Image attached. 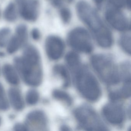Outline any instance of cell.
I'll use <instances>...</instances> for the list:
<instances>
[{
  "instance_id": "cell-29",
  "label": "cell",
  "mask_w": 131,
  "mask_h": 131,
  "mask_svg": "<svg viewBox=\"0 0 131 131\" xmlns=\"http://www.w3.org/2000/svg\"><path fill=\"white\" fill-rule=\"evenodd\" d=\"M14 130L17 131H29L28 128L25 123H17L14 125Z\"/></svg>"
},
{
  "instance_id": "cell-12",
  "label": "cell",
  "mask_w": 131,
  "mask_h": 131,
  "mask_svg": "<svg viewBox=\"0 0 131 131\" xmlns=\"http://www.w3.org/2000/svg\"><path fill=\"white\" fill-rule=\"evenodd\" d=\"M25 123L29 131H43L47 128L48 119L42 110H33L27 115Z\"/></svg>"
},
{
  "instance_id": "cell-32",
  "label": "cell",
  "mask_w": 131,
  "mask_h": 131,
  "mask_svg": "<svg viewBox=\"0 0 131 131\" xmlns=\"http://www.w3.org/2000/svg\"><path fill=\"white\" fill-rule=\"evenodd\" d=\"M61 130L62 131H69L70 130L69 128L66 126L63 125L61 127Z\"/></svg>"
},
{
  "instance_id": "cell-3",
  "label": "cell",
  "mask_w": 131,
  "mask_h": 131,
  "mask_svg": "<svg viewBox=\"0 0 131 131\" xmlns=\"http://www.w3.org/2000/svg\"><path fill=\"white\" fill-rule=\"evenodd\" d=\"M72 70L76 86L82 95L91 102L98 100L101 95V89L93 74L81 64Z\"/></svg>"
},
{
  "instance_id": "cell-27",
  "label": "cell",
  "mask_w": 131,
  "mask_h": 131,
  "mask_svg": "<svg viewBox=\"0 0 131 131\" xmlns=\"http://www.w3.org/2000/svg\"><path fill=\"white\" fill-rule=\"evenodd\" d=\"M74 0H53L52 5L53 7L57 8H61L64 7L66 4L72 3Z\"/></svg>"
},
{
  "instance_id": "cell-33",
  "label": "cell",
  "mask_w": 131,
  "mask_h": 131,
  "mask_svg": "<svg viewBox=\"0 0 131 131\" xmlns=\"http://www.w3.org/2000/svg\"><path fill=\"white\" fill-rule=\"evenodd\" d=\"M1 117H0V125H1Z\"/></svg>"
},
{
  "instance_id": "cell-13",
  "label": "cell",
  "mask_w": 131,
  "mask_h": 131,
  "mask_svg": "<svg viewBox=\"0 0 131 131\" xmlns=\"http://www.w3.org/2000/svg\"><path fill=\"white\" fill-rule=\"evenodd\" d=\"M8 100L13 108L17 111H20L25 107V102L22 93L19 89L11 88L8 92Z\"/></svg>"
},
{
  "instance_id": "cell-6",
  "label": "cell",
  "mask_w": 131,
  "mask_h": 131,
  "mask_svg": "<svg viewBox=\"0 0 131 131\" xmlns=\"http://www.w3.org/2000/svg\"><path fill=\"white\" fill-rule=\"evenodd\" d=\"M67 43L75 50L89 53L93 50L91 35L88 30L82 27L71 30L67 35Z\"/></svg>"
},
{
  "instance_id": "cell-21",
  "label": "cell",
  "mask_w": 131,
  "mask_h": 131,
  "mask_svg": "<svg viewBox=\"0 0 131 131\" xmlns=\"http://www.w3.org/2000/svg\"><path fill=\"white\" fill-rule=\"evenodd\" d=\"M120 78L124 82H131V65L130 63L126 62L122 63L120 67Z\"/></svg>"
},
{
  "instance_id": "cell-10",
  "label": "cell",
  "mask_w": 131,
  "mask_h": 131,
  "mask_svg": "<svg viewBox=\"0 0 131 131\" xmlns=\"http://www.w3.org/2000/svg\"><path fill=\"white\" fill-rule=\"evenodd\" d=\"M46 53L49 59L56 60L61 58L65 49V45L62 38L56 35H49L45 41Z\"/></svg>"
},
{
  "instance_id": "cell-25",
  "label": "cell",
  "mask_w": 131,
  "mask_h": 131,
  "mask_svg": "<svg viewBox=\"0 0 131 131\" xmlns=\"http://www.w3.org/2000/svg\"><path fill=\"white\" fill-rule=\"evenodd\" d=\"M59 14L63 24L66 25L70 23L72 19V14L71 10L69 8L65 6L61 7L59 10Z\"/></svg>"
},
{
  "instance_id": "cell-11",
  "label": "cell",
  "mask_w": 131,
  "mask_h": 131,
  "mask_svg": "<svg viewBox=\"0 0 131 131\" xmlns=\"http://www.w3.org/2000/svg\"><path fill=\"white\" fill-rule=\"evenodd\" d=\"M102 113L106 121L112 125H120L125 119V111L122 106L116 102L112 101L105 105L102 110Z\"/></svg>"
},
{
  "instance_id": "cell-19",
  "label": "cell",
  "mask_w": 131,
  "mask_h": 131,
  "mask_svg": "<svg viewBox=\"0 0 131 131\" xmlns=\"http://www.w3.org/2000/svg\"><path fill=\"white\" fill-rule=\"evenodd\" d=\"M65 59L67 65L72 70L81 64L79 56L75 52H69L66 55Z\"/></svg>"
},
{
  "instance_id": "cell-35",
  "label": "cell",
  "mask_w": 131,
  "mask_h": 131,
  "mask_svg": "<svg viewBox=\"0 0 131 131\" xmlns=\"http://www.w3.org/2000/svg\"><path fill=\"white\" fill-rule=\"evenodd\" d=\"M1 68H0V73H1Z\"/></svg>"
},
{
  "instance_id": "cell-20",
  "label": "cell",
  "mask_w": 131,
  "mask_h": 131,
  "mask_svg": "<svg viewBox=\"0 0 131 131\" xmlns=\"http://www.w3.org/2000/svg\"><path fill=\"white\" fill-rule=\"evenodd\" d=\"M119 44L122 49L127 54H131V35L125 33L119 39Z\"/></svg>"
},
{
  "instance_id": "cell-7",
  "label": "cell",
  "mask_w": 131,
  "mask_h": 131,
  "mask_svg": "<svg viewBox=\"0 0 131 131\" xmlns=\"http://www.w3.org/2000/svg\"><path fill=\"white\" fill-rule=\"evenodd\" d=\"M105 17L110 26L115 30L123 32L130 30V20L121 9L108 6L105 12Z\"/></svg>"
},
{
  "instance_id": "cell-22",
  "label": "cell",
  "mask_w": 131,
  "mask_h": 131,
  "mask_svg": "<svg viewBox=\"0 0 131 131\" xmlns=\"http://www.w3.org/2000/svg\"><path fill=\"white\" fill-rule=\"evenodd\" d=\"M12 36V30L8 27L0 29V48L6 47Z\"/></svg>"
},
{
  "instance_id": "cell-16",
  "label": "cell",
  "mask_w": 131,
  "mask_h": 131,
  "mask_svg": "<svg viewBox=\"0 0 131 131\" xmlns=\"http://www.w3.org/2000/svg\"><path fill=\"white\" fill-rule=\"evenodd\" d=\"M18 11L15 3L10 2L7 4L3 12L4 19L9 23H13L17 19Z\"/></svg>"
},
{
  "instance_id": "cell-28",
  "label": "cell",
  "mask_w": 131,
  "mask_h": 131,
  "mask_svg": "<svg viewBox=\"0 0 131 131\" xmlns=\"http://www.w3.org/2000/svg\"><path fill=\"white\" fill-rule=\"evenodd\" d=\"M30 36L34 41H38L41 37V32L38 28H33L31 30Z\"/></svg>"
},
{
  "instance_id": "cell-30",
  "label": "cell",
  "mask_w": 131,
  "mask_h": 131,
  "mask_svg": "<svg viewBox=\"0 0 131 131\" xmlns=\"http://www.w3.org/2000/svg\"><path fill=\"white\" fill-rule=\"evenodd\" d=\"M93 1L95 4L98 6V7H100L105 0H93Z\"/></svg>"
},
{
  "instance_id": "cell-23",
  "label": "cell",
  "mask_w": 131,
  "mask_h": 131,
  "mask_svg": "<svg viewBox=\"0 0 131 131\" xmlns=\"http://www.w3.org/2000/svg\"><path fill=\"white\" fill-rule=\"evenodd\" d=\"M40 95L39 92L34 89L29 90L26 96V101L28 105H34L39 102Z\"/></svg>"
},
{
  "instance_id": "cell-14",
  "label": "cell",
  "mask_w": 131,
  "mask_h": 131,
  "mask_svg": "<svg viewBox=\"0 0 131 131\" xmlns=\"http://www.w3.org/2000/svg\"><path fill=\"white\" fill-rule=\"evenodd\" d=\"M2 73L6 81L13 85L20 83V76L14 66L8 63L4 64L2 68Z\"/></svg>"
},
{
  "instance_id": "cell-26",
  "label": "cell",
  "mask_w": 131,
  "mask_h": 131,
  "mask_svg": "<svg viewBox=\"0 0 131 131\" xmlns=\"http://www.w3.org/2000/svg\"><path fill=\"white\" fill-rule=\"evenodd\" d=\"M109 6L121 9L126 8V0H108Z\"/></svg>"
},
{
  "instance_id": "cell-18",
  "label": "cell",
  "mask_w": 131,
  "mask_h": 131,
  "mask_svg": "<svg viewBox=\"0 0 131 131\" xmlns=\"http://www.w3.org/2000/svg\"><path fill=\"white\" fill-rule=\"evenodd\" d=\"M52 95L54 99L64 103L67 105L70 106L72 103V99L70 95L62 90H54L52 93Z\"/></svg>"
},
{
  "instance_id": "cell-8",
  "label": "cell",
  "mask_w": 131,
  "mask_h": 131,
  "mask_svg": "<svg viewBox=\"0 0 131 131\" xmlns=\"http://www.w3.org/2000/svg\"><path fill=\"white\" fill-rule=\"evenodd\" d=\"M18 13L23 19L34 23L39 18L40 10L39 0H15Z\"/></svg>"
},
{
  "instance_id": "cell-9",
  "label": "cell",
  "mask_w": 131,
  "mask_h": 131,
  "mask_svg": "<svg viewBox=\"0 0 131 131\" xmlns=\"http://www.w3.org/2000/svg\"><path fill=\"white\" fill-rule=\"evenodd\" d=\"M28 36L27 26L24 24L18 25L6 46L7 52L9 54H13L21 47L26 46L28 41Z\"/></svg>"
},
{
  "instance_id": "cell-15",
  "label": "cell",
  "mask_w": 131,
  "mask_h": 131,
  "mask_svg": "<svg viewBox=\"0 0 131 131\" xmlns=\"http://www.w3.org/2000/svg\"><path fill=\"white\" fill-rule=\"evenodd\" d=\"M131 95V82H124L123 86L119 89L112 91L109 94L112 102H117L122 99H127Z\"/></svg>"
},
{
  "instance_id": "cell-5",
  "label": "cell",
  "mask_w": 131,
  "mask_h": 131,
  "mask_svg": "<svg viewBox=\"0 0 131 131\" xmlns=\"http://www.w3.org/2000/svg\"><path fill=\"white\" fill-rule=\"evenodd\" d=\"M74 116L80 126L86 130L106 131L107 127L95 110L86 105L77 108Z\"/></svg>"
},
{
  "instance_id": "cell-24",
  "label": "cell",
  "mask_w": 131,
  "mask_h": 131,
  "mask_svg": "<svg viewBox=\"0 0 131 131\" xmlns=\"http://www.w3.org/2000/svg\"><path fill=\"white\" fill-rule=\"evenodd\" d=\"M9 108V103L4 87L0 83V111H5Z\"/></svg>"
},
{
  "instance_id": "cell-17",
  "label": "cell",
  "mask_w": 131,
  "mask_h": 131,
  "mask_svg": "<svg viewBox=\"0 0 131 131\" xmlns=\"http://www.w3.org/2000/svg\"><path fill=\"white\" fill-rule=\"evenodd\" d=\"M53 73L56 75L61 77L63 81V86L64 88H67L70 84V78L69 73L67 68L62 65H56L53 69Z\"/></svg>"
},
{
  "instance_id": "cell-31",
  "label": "cell",
  "mask_w": 131,
  "mask_h": 131,
  "mask_svg": "<svg viewBox=\"0 0 131 131\" xmlns=\"http://www.w3.org/2000/svg\"><path fill=\"white\" fill-rule=\"evenodd\" d=\"M126 8L129 10L131 9V0H126Z\"/></svg>"
},
{
  "instance_id": "cell-4",
  "label": "cell",
  "mask_w": 131,
  "mask_h": 131,
  "mask_svg": "<svg viewBox=\"0 0 131 131\" xmlns=\"http://www.w3.org/2000/svg\"><path fill=\"white\" fill-rule=\"evenodd\" d=\"M90 62L97 75L106 84L114 85L119 82L121 79L119 71L111 57L105 54H96L91 57Z\"/></svg>"
},
{
  "instance_id": "cell-1",
  "label": "cell",
  "mask_w": 131,
  "mask_h": 131,
  "mask_svg": "<svg viewBox=\"0 0 131 131\" xmlns=\"http://www.w3.org/2000/svg\"><path fill=\"white\" fill-rule=\"evenodd\" d=\"M16 68L23 82L32 87L39 86L43 80V70L40 53L32 45L25 46L23 55L14 60Z\"/></svg>"
},
{
  "instance_id": "cell-34",
  "label": "cell",
  "mask_w": 131,
  "mask_h": 131,
  "mask_svg": "<svg viewBox=\"0 0 131 131\" xmlns=\"http://www.w3.org/2000/svg\"><path fill=\"white\" fill-rule=\"evenodd\" d=\"M1 10H0V17H1Z\"/></svg>"
},
{
  "instance_id": "cell-2",
  "label": "cell",
  "mask_w": 131,
  "mask_h": 131,
  "mask_svg": "<svg viewBox=\"0 0 131 131\" xmlns=\"http://www.w3.org/2000/svg\"><path fill=\"white\" fill-rule=\"evenodd\" d=\"M76 10L80 19L91 32L97 44L103 48L111 47L113 43L112 34L97 11L83 0L77 3Z\"/></svg>"
}]
</instances>
